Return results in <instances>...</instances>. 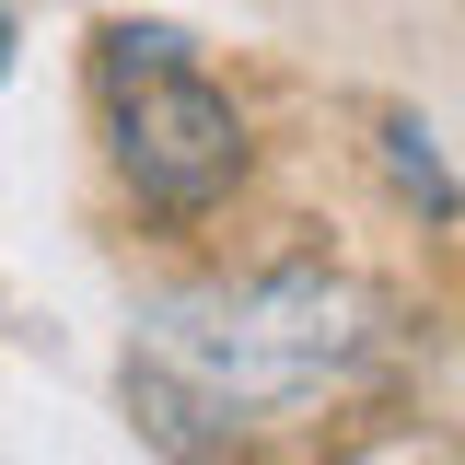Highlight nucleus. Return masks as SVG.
I'll return each mask as SVG.
<instances>
[{
	"label": "nucleus",
	"mask_w": 465,
	"mask_h": 465,
	"mask_svg": "<svg viewBox=\"0 0 465 465\" xmlns=\"http://www.w3.org/2000/svg\"><path fill=\"white\" fill-rule=\"evenodd\" d=\"M372 349V302L326 268H268V280H198L163 291L140 314V361L186 384V396L232 419V407H302L349 384Z\"/></svg>",
	"instance_id": "obj_1"
},
{
	"label": "nucleus",
	"mask_w": 465,
	"mask_h": 465,
	"mask_svg": "<svg viewBox=\"0 0 465 465\" xmlns=\"http://www.w3.org/2000/svg\"><path fill=\"white\" fill-rule=\"evenodd\" d=\"M105 152L140 186V210L198 222L244 174V116L222 82H198V58L174 24H105Z\"/></svg>",
	"instance_id": "obj_2"
},
{
	"label": "nucleus",
	"mask_w": 465,
	"mask_h": 465,
	"mask_svg": "<svg viewBox=\"0 0 465 465\" xmlns=\"http://www.w3.org/2000/svg\"><path fill=\"white\" fill-rule=\"evenodd\" d=\"M372 140H384V174H396L407 198L430 210V222H454L465 198H454V174H442V152H430V128L419 116H372Z\"/></svg>",
	"instance_id": "obj_3"
},
{
	"label": "nucleus",
	"mask_w": 465,
	"mask_h": 465,
	"mask_svg": "<svg viewBox=\"0 0 465 465\" xmlns=\"http://www.w3.org/2000/svg\"><path fill=\"white\" fill-rule=\"evenodd\" d=\"M0 70H12V12H0Z\"/></svg>",
	"instance_id": "obj_4"
}]
</instances>
